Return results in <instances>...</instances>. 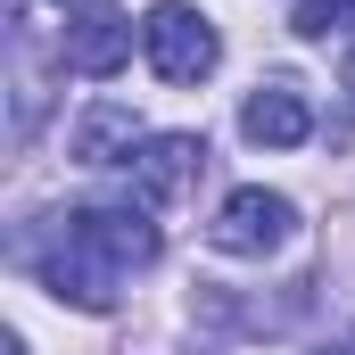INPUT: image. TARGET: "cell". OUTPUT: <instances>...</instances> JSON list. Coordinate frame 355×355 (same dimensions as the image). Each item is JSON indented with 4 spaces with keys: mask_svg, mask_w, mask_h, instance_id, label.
I'll return each mask as SVG.
<instances>
[{
    "mask_svg": "<svg viewBox=\"0 0 355 355\" xmlns=\"http://www.w3.org/2000/svg\"><path fill=\"white\" fill-rule=\"evenodd\" d=\"M157 265V223L149 207H75L58 223V248L42 257V289L58 306H83V314H107L116 289L132 272Z\"/></svg>",
    "mask_w": 355,
    "mask_h": 355,
    "instance_id": "obj_1",
    "label": "cell"
},
{
    "mask_svg": "<svg viewBox=\"0 0 355 355\" xmlns=\"http://www.w3.org/2000/svg\"><path fill=\"white\" fill-rule=\"evenodd\" d=\"M141 50H149V67H157L166 83H207V75H215V58H223L215 17H207V8H190V0H157V8L141 17Z\"/></svg>",
    "mask_w": 355,
    "mask_h": 355,
    "instance_id": "obj_2",
    "label": "cell"
},
{
    "mask_svg": "<svg viewBox=\"0 0 355 355\" xmlns=\"http://www.w3.org/2000/svg\"><path fill=\"white\" fill-rule=\"evenodd\" d=\"M207 240H215L223 257H281V248L297 240V207H289L281 190H265V182H248V190H232V198L215 207Z\"/></svg>",
    "mask_w": 355,
    "mask_h": 355,
    "instance_id": "obj_3",
    "label": "cell"
},
{
    "mask_svg": "<svg viewBox=\"0 0 355 355\" xmlns=\"http://www.w3.org/2000/svg\"><path fill=\"white\" fill-rule=\"evenodd\" d=\"M132 166V198L141 207H174L182 190L198 182V166H207V141L198 132H157V141H141V157H124Z\"/></svg>",
    "mask_w": 355,
    "mask_h": 355,
    "instance_id": "obj_4",
    "label": "cell"
},
{
    "mask_svg": "<svg viewBox=\"0 0 355 355\" xmlns=\"http://www.w3.org/2000/svg\"><path fill=\"white\" fill-rule=\"evenodd\" d=\"M124 58H132V17H124V8H107V0H91L83 17L67 25V67L91 75V83H107Z\"/></svg>",
    "mask_w": 355,
    "mask_h": 355,
    "instance_id": "obj_5",
    "label": "cell"
},
{
    "mask_svg": "<svg viewBox=\"0 0 355 355\" xmlns=\"http://www.w3.org/2000/svg\"><path fill=\"white\" fill-rule=\"evenodd\" d=\"M240 132L257 149H297V141H314V107H306L297 83H257L248 107H240Z\"/></svg>",
    "mask_w": 355,
    "mask_h": 355,
    "instance_id": "obj_6",
    "label": "cell"
},
{
    "mask_svg": "<svg viewBox=\"0 0 355 355\" xmlns=\"http://www.w3.org/2000/svg\"><path fill=\"white\" fill-rule=\"evenodd\" d=\"M116 141H124V149L141 141L132 107H91L83 124H75V157H83V166H107V149H116Z\"/></svg>",
    "mask_w": 355,
    "mask_h": 355,
    "instance_id": "obj_7",
    "label": "cell"
},
{
    "mask_svg": "<svg viewBox=\"0 0 355 355\" xmlns=\"http://www.w3.org/2000/svg\"><path fill=\"white\" fill-rule=\"evenodd\" d=\"M347 25H355V0H297V17H289L297 42H331V33H347Z\"/></svg>",
    "mask_w": 355,
    "mask_h": 355,
    "instance_id": "obj_8",
    "label": "cell"
},
{
    "mask_svg": "<svg viewBox=\"0 0 355 355\" xmlns=\"http://www.w3.org/2000/svg\"><path fill=\"white\" fill-rule=\"evenodd\" d=\"M339 83H347V99H355V50H347V67H339Z\"/></svg>",
    "mask_w": 355,
    "mask_h": 355,
    "instance_id": "obj_9",
    "label": "cell"
},
{
    "mask_svg": "<svg viewBox=\"0 0 355 355\" xmlns=\"http://www.w3.org/2000/svg\"><path fill=\"white\" fill-rule=\"evenodd\" d=\"M314 355H339V347H314Z\"/></svg>",
    "mask_w": 355,
    "mask_h": 355,
    "instance_id": "obj_10",
    "label": "cell"
}]
</instances>
